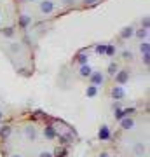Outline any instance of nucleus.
<instances>
[{
	"mask_svg": "<svg viewBox=\"0 0 150 157\" xmlns=\"http://www.w3.org/2000/svg\"><path fill=\"white\" fill-rule=\"evenodd\" d=\"M11 2L21 28L30 33V30L39 28L44 23H51L73 11L91 9L105 0H11Z\"/></svg>",
	"mask_w": 150,
	"mask_h": 157,
	"instance_id": "obj_2",
	"label": "nucleus"
},
{
	"mask_svg": "<svg viewBox=\"0 0 150 157\" xmlns=\"http://www.w3.org/2000/svg\"><path fill=\"white\" fill-rule=\"evenodd\" d=\"M79 131L39 108H9L0 121V157H68Z\"/></svg>",
	"mask_w": 150,
	"mask_h": 157,
	"instance_id": "obj_1",
	"label": "nucleus"
},
{
	"mask_svg": "<svg viewBox=\"0 0 150 157\" xmlns=\"http://www.w3.org/2000/svg\"><path fill=\"white\" fill-rule=\"evenodd\" d=\"M113 157H148V112L147 108L121 117L112 135Z\"/></svg>",
	"mask_w": 150,
	"mask_h": 157,
	"instance_id": "obj_3",
	"label": "nucleus"
},
{
	"mask_svg": "<svg viewBox=\"0 0 150 157\" xmlns=\"http://www.w3.org/2000/svg\"><path fill=\"white\" fill-rule=\"evenodd\" d=\"M7 112H9V108L4 107V103H0V121H2V117H4Z\"/></svg>",
	"mask_w": 150,
	"mask_h": 157,
	"instance_id": "obj_4",
	"label": "nucleus"
}]
</instances>
